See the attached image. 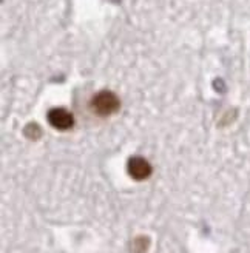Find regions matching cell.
I'll return each mask as SVG.
<instances>
[{"label":"cell","instance_id":"cell-1","mask_svg":"<svg viewBox=\"0 0 250 253\" xmlns=\"http://www.w3.org/2000/svg\"><path fill=\"white\" fill-rule=\"evenodd\" d=\"M91 107L99 116H110L119 110L121 102H119V97L113 91L104 90V91H99L93 97Z\"/></svg>","mask_w":250,"mask_h":253},{"label":"cell","instance_id":"cell-2","mask_svg":"<svg viewBox=\"0 0 250 253\" xmlns=\"http://www.w3.org/2000/svg\"><path fill=\"white\" fill-rule=\"evenodd\" d=\"M46 119L49 122V125L54 126L56 130H60V131H65V130H70L73 124H74V118L73 115L65 110V108H53L48 111L46 115Z\"/></svg>","mask_w":250,"mask_h":253},{"label":"cell","instance_id":"cell-3","mask_svg":"<svg viewBox=\"0 0 250 253\" xmlns=\"http://www.w3.org/2000/svg\"><path fill=\"white\" fill-rule=\"evenodd\" d=\"M127 169H128L130 176L136 181H144L152 174V166L148 164V161H145L141 156L130 158L128 164H127Z\"/></svg>","mask_w":250,"mask_h":253}]
</instances>
